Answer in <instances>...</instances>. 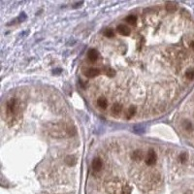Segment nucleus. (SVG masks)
I'll use <instances>...</instances> for the list:
<instances>
[{
    "instance_id": "1",
    "label": "nucleus",
    "mask_w": 194,
    "mask_h": 194,
    "mask_svg": "<svg viewBox=\"0 0 194 194\" xmlns=\"http://www.w3.org/2000/svg\"><path fill=\"white\" fill-rule=\"evenodd\" d=\"M109 190L114 194H130L131 188L128 185H124L119 183H113L109 186Z\"/></svg>"
},
{
    "instance_id": "2",
    "label": "nucleus",
    "mask_w": 194,
    "mask_h": 194,
    "mask_svg": "<svg viewBox=\"0 0 194 194\" xmlns=\"http://www.w3.org/2000/svg\"><path fill=\"white\" fill-rule=\"evenodd\" d=\"M19 113V101L17 99H11L7 103V116L14 117Z\"/></svg>"
},
{
    "instance_id": "3",
    "label": "nucleus",
    "mask_w": 194,
    "mask_h": 194,
    "mask_svg": "<svg viewBox=\"0 0 194 194\" xmlns=\"http://www.w3.org/2000/svg\"><path fill=\"white\" fill-rule=\"evenodd\" d=\"M102 166H103L102 160L99 158V157H96V158H94V159L92 160V163H91V168H92V170H94V171L98 172V171L101 170Z\"/></svg>"
},
{
    "instance_id": "4",
    "label": "nucleus",
    "mask_w": 194,
    "mask_h": 194,
    "mask_svg": "<svg viewBox=\"0 0 194 194\" xmlns=\"http://www.w3.org/2000/svg\"><path fill=\"white\" fill-rule=\"evenodd\" d=\"M155 161H156V154L153 149H151V151L148 153V156H147L146 162L148 165H153V164L155 163Z\"/></svg>"
},
{
    "instance_id": "5",
    "label": "nucleus",
    "mask_w": 194,
    "mask_h": 194,
    "mask_svg": "<svg viewBox=\"0 0 194 194\" xmlns=\"http://www.w3.org/2000/svg\"><path fill=\"white\" fill-rule=\"evenodd\" d=\"M117 31L123 36H128L130 34V28L127 25H124V24H119L117 27Z\"/></svg>"
},
{
    "instance_id": "6",
    "label": "nucleus",
    "mask_w": 194,
    "mask_h": 194,
    "mask_svg": "<svg viewBox=\"0 0 194 194\" xmlns=\"http://www.w3.org/2000/svg\"><path fill=\"white\" fill-rule=\"evenodd\" d=\"M85 74L88 78H95L100 74V70L97 69V68H89V69L85 71Z\"/></svg>"
},
{
    "instance_id": "7",
    "label": "nucleus",
    "mask_w": 194,
    "mask_h": 194,
    "mask_svg": "<svg viewBox=\"0 0 194 194\" xmlns=\"http://www.w3.org/2000/svg\"><path fill=\"white\" fill-rule=\"evenodd\" d=\"M111 112H112V114L114 115V116H119L120 113L122 112L121 104H119V103H115V104L112 106Z\"/></svg>"
},
{
    "instance_id": "8",
    "label": "nucleus",
    "mask_w": 194,
    "mask_h": 194,
    "mask_svg": "<svg viewBox=\"0 0 194 194\" xmlns=\"http://www.w3.org/2000/svg\"><path fill=\"white\" fill-rule=\"evenodd\" d=\"M98 51L96 50H94V49H91V50L88 51L87 53V57L88 59H89L90 61H92V62H94V61L97 60L98 58Z\"/></svg>"
},
{
    "instance_id": "9",
    "label": "nucleus",
    "mask_w": 194,
    "mask_h": 194,
    "mask_svg": "<svg viewBox=\"0 0 194 194\" xmlns=\"http://www.w3.org/2000/svg\"><path fill=\"white\" fill-rule=\"evenodd\" d=\"M97 104H98V106H99L101 109H106L107 106H108V102H107V100L105 99V98H99V99L97 100Z\"/></svg>"
},
{
    "instance_id": "10",
    "label": "nucleus",
    "mask_w": 194,
    "mask_h": 194,
    "mask_svg": "<svg viewBox=\"0 0 194 194\" xmlns=\"http://www.w3.org/2000/svg\"><path fill=\"white\" fill-rule=\"evenodd\" d=\"M177 8H178V6H177V4L174 3V2H168V3L166 4V9L167 11L169 12H175Z\"/></svg>"
},
{
    "instance_id": "11",
    "label": "nucleus",
    "mask_w": 194,
    "mask_h": 194,
    "mask_svg": "<svg viewBox=\"0 0 194 194\" xmlns=\"http://www.w3.org/2000/svg\"><path fill=\"white\" fill-rule=\"evenodd\" d=\"M136 114V108L135 107H130L128 110H127L126 112V117L127 119H131L132 117L134 116V115Z\"/></svg>"
},
{
    "instance_id": "12",
    "label": "nucleus",
    "mask_w": 194,
    "mask_h": 194,
    "mask_svg": "<svg viewBox=\"0 0 194 194\" xmlns=\"http://www.w3.org/2000/svg\"><path fill=\"white\" fill-rule=\"evenodd\" d=\"M132 158H133L134 160H141V159L143 158V153L140 151H134L133 154H132Z\"/></svg>"
},
{
    "instance_id": "13",
    "label": "nucleus",
    "mask_w": 194,
    "mask_h": 194,
    "mask_svg": "<svg viewBox=\"0 0 194 194\" xmlns=\"http://www.w3.org/2000/svg\"><path fill=\"white\" fill-rule=\"evenodd\" d=\"M65 161H66V163H67L68 165H74V164L76 163V158H75V156L69 155V156L66 157Z\"/></svg>"
},
{
    "instance_id": "14",
    "label": "nucleus",
    "mask_w": 194,
    "mask_h": 194,
    "mask_svg": "<svg viewBox=\"0 0 194 194\" xmlns=\"http://www.w3.org/2000/svg\"><path fill=\"white\" fill-rule=\"evenodd\" d=\"M125 21H126L129 24H135V23H137V18L135 16H132V15H131V16L127 17Z\"/></svg>"
},
{
    "instance_id": "15",
    "label": "nucleus",
    "mask_w": 194,
    "mask_h": 194,
    "mask_svg": "<svg viewBox=\"0 0 194 194\" xmlns=\"http://www.w3.org/2000/svg\"><path fill=\"white\" fill-rule=\"evenodd\" d=\"M185 77L187 79H189V80H192V79H194V69H189L188 71H186Z\"/></svg>"
},
{
    "instance_id": "16",
    "label": "nucleus",
    "mask_w": 194,
    "mask_h": 194,
    "mask_svg": "<svg viewBox=\"0 0 194 194\" xmlns=\"http://www.w3.org/2000/svg\"><path fill=\"white\" fill-rule=\"evenodd\" d=\"M104 34H105V36H106V37L112 38V37H114L115 32L112 30V29H106V30H105V32H104Z\"/></svg>"
},
{
    "instance_id": "17",
    "label": "nucleus",
    "mask_w": 194,
    "mask_h": 194,
    "mask_svg": "<svg viewBox=\"0 0 194 194\" xmlns=\"http://www.w3.org/2000/svg\"><path fill=\"white\" fill-rule=\"evenodd\" d=\"M106 75L108 77H115V75H116V72H115L114 69H112V68H108L106 70Z\"/></svg>"
},
{
    "instance_id": "18",
    "label": "nucleus",
    "mask_w": 194,
    "mask_h": 194,
    "mask_svg": "<svg viewBox=\"0 0 194 194\" xmlns=\"http://www.w3.org/2000/svg\"><path fill=\"white\" fill-rule=\"evenodd\" d=\"M186 158H187V156H186V154L185 153H183L180 156V159L181 160V162H185L186 160Z\"/></svg>"
},
{
    "instance_id": "19",
    "label": "nucleus",
    "mask_w": 194,
    "mask_h": 194,
    "mask_svg": "<svg viewBox=\"0 0 194 194\" xmlns=\"http://www.w3.org/2000/svg\"><path fill=\"white\" fill-rule=\"evenodd\" d=\"M190 47H191V48H192V49H193V50H194V41L192 42V43H191V45H190Z\"/></svg>"
}]
</instances>
